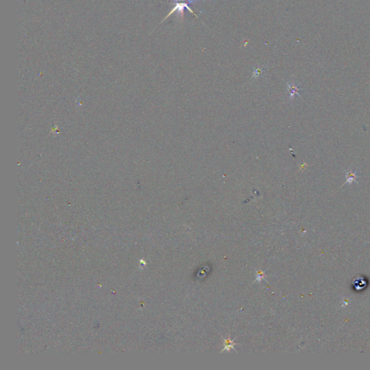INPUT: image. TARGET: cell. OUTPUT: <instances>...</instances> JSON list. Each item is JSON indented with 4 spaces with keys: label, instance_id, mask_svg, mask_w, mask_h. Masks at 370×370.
I'll use <instances>...</instances> for the list:
<instances>
[{
    "label": "cell",
    "instance_id": "cell-2",
    "mask_svg": "<svg viewBox=\"0 0 370 370\" xmlns=\"http://www.w3.org/2000/svg\"><path fill=\"white\" fill-rule=\"evenodd\" d=\"M346 181L345 184H351L353 182L358 183L357 182V172L353 171H346Z\"/></svg>",
    "mask_w": 370,
    "mask_h": 370
},
{
    "label": "cell",
    "instance_id": "cell-4",
    "mask_svg": "<svg viewBox=\"0 0 370 370\" xmlns=\"http://www.w3.org/2000/svg\"><path fill=\"white\" fill-rule=\"evenodd\" d=\"M262 72V69L260 68V67H257V68H256L254 69V77H257L259 76V75Z\"/></svg>",
    "mask_w": 370,
    "mask_h": 370
},
{
    "label": "cell",
    "instance_id": "cell-3",
    "mask_svg": "<svg viewBox=\"0 0 370 370\" xmlns=\"http://www.w3.org/2000/svg\"><path fill=\"white\" fill-rule=\"evenodd\" d=\"M289 90H290V92H291V98H292L294 96L295 94H297L298 96H299V93H298V91H300L299 87H298V85H295L294 83H288Z\"/></svg>",
    "mask_w": 370,
    "mask_h": 370
},
{
    "label": "cell",
    "instance_id": "cell-1",
    "mask_svg": "<svg viewBox=\"0 0 370 370\" xmlns=\"http://www.w3.org/2000/svg\"><path fill=\"white\" fill-rule=\"evenodd\" d=\"M175 3L176 4H175L174 8L173 10H171V12H170V13L168 14L167 16H166V18H165V19H166V18H167L168 16H170L172 13H174V12L175 11H177V12H178V13H180V14H183V12H184V8L187 9V10L190 11V12H191V13L194 14L196 16V18H197V16L196 15L195 13H194L193 11H192L191 9H190V7H189V4H190V3H189V2H183V3L182 2V3L175 2Z\"/></svg>",
    "mask_w": 370,
    "mask_h": 370
},
{
    "label": "cell",
    "instance_id": "cell-5",
    "mask_svg": "<svg viewBox=\"0 0 370 370\" xmlns=\"http://www.w3.org/2000/svg\"><path fill=\"white\" fill-rule=\"evenodd\" d=\"M179 1H183V2H189L190 4L192 3H195V2H200V1H191V0H174V2H178Z\"/></svg>",
    "mask_w": 370,
    "mask_h": 370
}]
</instances>
